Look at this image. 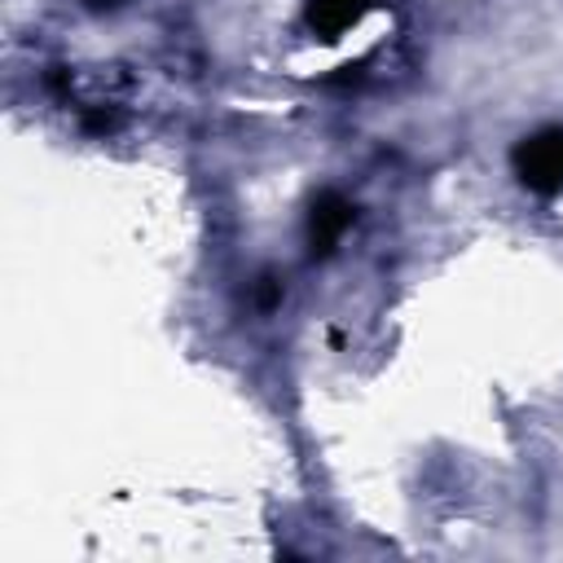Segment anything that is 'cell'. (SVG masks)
<instances>
[{
    "instance_id": "cell-3",
    "label": "cell",
    "mask_w": 563,
    "mask_h": 563,
    "mask_svg": "<svg viewBox=\"0 0 563 563\" xmlns=\"http://www.w3.org/2000/svg\"><path fill=\"white\" fill-rule=\"evenodd\" d=\"M374 9V0H308V26L321 40H339L347 26H356L365 13Z\"/></svg>"
},
{
    "instance_id": "cell-1",
    "label": "cell",
    "mask_w": 563,
    "mask_h": 563,
    "mask_svg": "<svg viewBox=\"0 0 563 563\" xmlns=\"http://www.w3.org/2000/svg\"><path fill=\"white\" fill-rule=\"evenodd\" d=\"M515 176L532 194H559L563 189V128H541L515 145Z\"/></svg>"
},
{
    "instance_id": "cell-4",
    "label": "cell",
    "mask_w": 563,
    "mask_h": 563,
    "mask_svg": "<svg viewBox=\"0 0 563 563\" xmlns=\"http://www.w3.org/2000/svg\"><path fill=\"white\" fill-rule=\"evenodd\" d=\"M277 299H282V282L273 277V273H264L260 282H255V308H277Z\"/></svg>"
},
{
    "instance_id": "cell-2",
    "label": "cell",
    "mask_w": 563,
    "mask_h": 563,
    "mask_svg": "<svg viewBox=\"0 0 563 563\" xmlns=\"http://www.w3.org/2000/svg\"><path fill=\"white\" fill-rule=\"evenodd\" d=\"M347 229H352V202L343 194H334V189L317 194L312 211H308V251L312 255H330Z\"/></svg>"
}]
</instances>
